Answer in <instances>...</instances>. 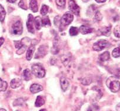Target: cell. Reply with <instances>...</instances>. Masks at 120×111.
Masks as SVG:
<instances>
[{"instance_id": "cell-1", "label": "cell", "mask_w": 120, "mask_h": 111, "mask_svg": "<svg viewBox=\"0 0 120 111\" xmlns=\"http://www.w3.org/2000/svg\"><path fill=\"white\" fill-rule=\"evenodd\" d=\"M106 84L112 92L116 93L120 89V82L116 77H110L107 79Z\"/></svg>"}, {"instance_id": "cell-2", "label": "cell", "mask_w": 120, "mask_h": 111, "mask_svg": "<svg viewBox=\"0 0 120 111\" xmlns=\"http://www.w3.org/2000/svg\"><path fill=\"white\" fill-rule=\"evenodd\" d=\"M31 72L34 75L38 78H44L45 75V70L41 65L34 64L31 67Z\"/></svg>"}, {"instance_id": "cell-3", "label": "cell", "mask_w": 120, "mask_h": 111, "mask_svg": "<svg viewBox=\"0 0 120 111\" xmlns=\"http://www.w3.org/2000/svg\"><path fill=\"white\" fill-rule=\"evenodd\" d=\"M110 45V44L106 40H100L94 44L93 48L95 51H101L105 48L109 47Z\"/></svg>"}, {"instance_id": "cell-4", "label": "cell", "mask_w": 120, "mask_h": 111, "mask_svg": "<svg viewBox=\"0 0 120 111\" xmlns=\"http://www.w3.org/2000/svg\"><path fill=\"white\" fill-rule=\"evenodd\" d=\"M74 19V16L71 12H67L61 18V25L66 26L69 25Z\"/></svg>"}, {"instance_id": "cell-5", "label": "cell", "mask_w": 120, "mask_h": 111, "mask_svg": "<svg viewBox=\"0 0 120 111\" xmlns=\"http://www.w3.org/2000/svg\"><path fill=\"white\" fill-rule=\"evenodd\" d=\"M23 31L22 24L20 21H18L13 24L11 29V31L13 34L16 35H19L22 34Z\"/></svg>"}, {"instance_id": "cell-6", "label": "cell", "mask_w": 120, "mask_h": 111, "mask_svg": "<svg viewBox=\"0 0 120 111\" xmlns=\"http://www.w3.org/2000/svg\"><path fill=\"white\" fill-rule=\"evenodd\" d=\"M68 7L71 12H72L75 15H79V12H80V8H79V6L77 5L75 1H74V0H69Z\"/></svg>"}, {"instance_id": "cell-7", "label": "cell", "mask_w": 120, "mask_h": 111, "mask_svg": "<svg viewBox=\"0 0 120 111\" xmlns=\"http://www.w3.org/2000/svg\"><path fill=\"white\" fill-rule=\"evenodd\" d=\"M34 19L33 16L32 14H29L28 16V20L26 22V28L28 29V32L30 33H34L35 31H34V26H33V23H34Z\"/></svg>"}, {"instance_id": "cell-8", "label": "cell", "mask_w": 120, "mask_h": 111, "mask_svg": "<svg viewBox=\"0 0 120 111\" xmlns=\"http://www.w3.org/2000/svg\"><path fill=\"white\" fill-rule=\"evenodd\" d=\"M48 52V47L45 45L40 46L38 49V52L36 54L35 58H42Z\"/></svg>"}, {"instance_id": "cell-9", "label": "cell", "mask_w": 120, "mask_h": 111, "mask_svg": "<svg viewBox=\"0 0 120 111\" xmlns=\"http://www.w3.org/2000/svg\"><path fill=\"white\" fill-rule=\"evenodd\" d=\"M60 84H61L62 90L64 92H65L70 86V82H69L68 80L64 77H61L60 79Z\"/></svg>"}, {"instance_id": "cell-10", "label": "cell", "mask_w": 120, "mask_h": 111, "mask_svg": "<svg viewBox=\"0 0 120 111\" xmlns=\"http://www.w3.org/2000/svg\"><path fill=\"white\" fill-rule=\"evenodd\" d=\"M30 92L32 93H36L38 92H41L43 90V87L41 85L38 84H33L31 86H30Z\"/></svg>"}, {"instance_id": "cell-11", "label": "cell", "mask_w": 120, "mask_h": 111, "mask_svg": "<svg viewBox=\"0 0 120 111\" xmlns=\"http://www.w3.org/2000/svg\"><path fill=\"white\" fill-rule=\"evenodd\" d=\"M79 31L82 34L85 35L93 32L94 31V29L86 25H81L79 28Z\"/></svg>"}, {"instance_id": "cell-12", "label": "cell", "mask_w": 120, "mask_h": 111, "mask_svg": "<svg viewBox=\"0 0 120 111\" xmlns=\"http://www.w3.org/2000/svg\"><path fill=\"white\" fill-rule=\"evenodd\" d=\"M34 51H35V47L34 45H31L28 47L26 54V58L28 61H30L31 59Z\"/></svg>"}, {"instance_id": "cell-13", "label": "cell", "mask_w": 120, "mask_h": 111, "mask_svg": "<svg viewBox=\"0 0 120 111\" xmlns=\"http://www.w3.org/2000/svg\"><path fill=\"white\" fill-rule=\"evenodd\" d=\"M22 84V81L20 79H17V78H15L11 80V82H10V86L12 88L15 89L19 87Z\"/></svg>"}, {"instance_id": "cell-14", "label": "cell", "mask_w": 120, "mask_h": 111, "mask_svg": "<svg viewBox=\"0 0 120 111\" xmlns=\"http://www.w3.org/2000/svg\"><path fill=\"white\" fill-rule=\"evenodd\" d=\"M99 32L101 35L109 37L111 35V26H104L99 30Z\"/></svg>"}, {"instance_id": "cell-15", "label": "cell", "mask_w": 120, "mask_h": 111, "mask_svg": "<svg viewBox=\"0 0 120 111\" xmlns=\"http://www.w3.org/2000/svg\"><path fill=\"white\" fill-rule=\"evenodd\" d=\"M30 8L33 12H37L38 11V4L37 0H30Z\"/></svg>"}, {"instance_id": "cell-16", "label": "cell", "mask_w": 120, "mask_h": 111, "mask_svg": "<svg viewBox=\"0 0 120 111\" xmlns=\"http://www.w3.org/2000/svg\"><path fill=\"white\" fill-rule=\"evenodd\" d=\"M22 77L24 80L25 81H30L32 77V73L31 71L28 69H26L23 71Z\"/></svg>"}, {"instance_id": "cell-17", "label": "cell", "mask_w": 120, "mask_h": 111, "mask_svg": "<svg viewBox=\"0 0 120 111\" xmlns=\"http://www.w3.org/2000/svg\"><path fill=\"white\" fill-rule=\"evenodd\" d=\"M45 102V99L44 98V97H42V96H38L37 97L36 100H35V105L37 107H40V106H42L43 105H44Z\"/></svg>"}, {"instance_id": "cell-18", "label": "cell", "mask_w": 120, "mask_h": 111, "mask_svg": "<svg viewBox=\"0 0 120 111\" xmlns=\"http://www.w3.org/2000/svg\"><path fill=\"white\" fill-rule=\"evenodd\" d=\"M34 23L35 25V28L37 30H40L42 26V22H41V18L39 16L36 17L34 19Z\"/></svg>"}, {"instance_id": "cell-19", "label": "cell", "mask_w": 120, "mask_h": 111, "mask_svg": "<svg viewBox=\"0 0 120 111\" xmlns=\"http://www.w3.org/2000/svg\"><path fill=\"white\" fill-rule=\"evenodd\" d=\"M110 58V54L108 51H105L101 54L99 56V59L102 62H104V61H107Z\"/></svg>"}, {"instance_id": "cell-20", "label": "cell", "mask_w": 120, "mask_h": 111, "mask_svg": "<svg viewBox=\"0 0 120 111\" xmlns=\"http://www.w3.org/2000/svg\"><path fill=\"white\" fill-rule=\"evenodd\" d=\"M79 33V28L75 26H71L70 29V31H69V33H70V35L71 37H73V36H76Z\"/></svg>"}, {"instance_id": "cell-21", "label": "cell", "mask_w": 120, "mask_h": 111, "mask_svg": "<svg viewBox=\"0 0 120 111\" xmlns=\"http://www.w3.org/2000/svg\"><path fill=\"white\" fill-rule=\"evenodd\" d=\"M41 22H42V26H51V25L48 17H45L41 18Z\"/></svg>"}, {"instance_id": "cell-22", "label": "cell", "mask_w": 120, "mask_h": 111, "mask_svg": "<svg viewBox=\"0 0 120 111\" xmlns=\"http://www.w3.org/2000/svg\"><path fill=\"white\" fill-rule=\"evenodd\" d=\"M7 86L8 84L7 82L4 81L0 78V92H4L6 91Z\"/></svg>"}, {"instance_id": "cell-23", "label": "cell", "mask_w": 120, "mask_h": 111, "mask_svg": "<svg viewBox=\"0 0 120 111\" xmlns=\"http://www.w3.org/2000/svg\"><path fill=\"white\" fill-rule=\"evenodd\" d=\"M5 15H6V12H5L4 7L0 4V21H4Z\"/></svg>"}, {"instance_id": "cell-24", "label": "cell", "mask_w": 120, "mask_h": 111, "mask_svg": "<svg viewBox=\"0 0 120 111\" xmlns=\"http://www.w3.org/2000/svg\"><path fill=\"white\" fill-rule=\"evenodd\" d=\"M71 55H70V54H68V55H64L61 57L62 59V62H63V63L64 64V65L66 66L68 63L70 62V59H71Z\"/></svg>"}, {"instance_id": "cell-25", "label": "cell", "mask_w": 120, "mask_h": 111, "mask_svg": "<svg viewBox=\"0 0 120 111\" xmlns=\"http://www.w3.org/2000/svg\"><path fill=\"white\" fill-rule=\"evenodd\" d=\"M48 10H49V7H48V6L44 4V5H42L41 9V11H40V12H41V14L43 16L46 15V14L48 13Z\"/></svg>"}, {"instance_id": "cell-26", "label": "cell", "mask_w": 120, "mask_h": 111, "mask_svg": "<svg viewBox=\"0 0 120 111\" xmlns=\"http://www.w3.org/2000/svg\"><path fill=\"white\" fill-rule=\"evenodd\" d=\"M113 57L114 58H118L120 56V48H115L112 52Z\"/></svg>"}, {"instance_id": "cell-27", "label": "cell", "mask_w": 120, "mask_h": 111, "mask_svg": "<svg viewBox=\"0 0 120 111\" xmlns=\"http://www.w3.org/2000/svg\"><path fill=\"white\" fill-rule=\"evenodd\" d=\"M26 48H27V46L23 44L21 46V47H20V48H19V49H18V51H17V54H18V55H21V54H22L23 53H24V52L26 51Z\"/></svg>"}, {"instance_id": "cell-28", "label": "cell", "mask_w": 120, "mask_h": 111, "mask_svg": "<svg viewBox=\"0 0 120 111\" xmlns=\"http://www.w3.org/2000/svg\"><path fill=\"white\" fill-rule=\"evenodd\" d=\"M114 34L117 38H120V26L117 25L114 28Z\"/></svg>"}, {"instance_id": "cell-29", "label": "cell", "mask_w": 120, "mask_h": 111, "mask_svg": "<svg viewBox=\"0 0 120 111\" xmlns=\"http://www.w3.org/2000/svg\"><path fill=\"white\" fill-rule=\"evenodd\" d=\"M24 103V99L22 98H19V99H16L14 102V106H21L23 105Z\"/></svg>"}, {"instance_id": "cell-30", "label": "cell", "mask_w": 120, "mask_h": 111, "mask_svg": "<svg viewBox=\"0 0 120 111\" xmlns=\"http://www.w3.org/2000/svg\"><path fill=\"white\" fill-rule=\"evenodd\" d=\"M56 5L60 7H64L65 5L66 0H55Z\"/></svg>"}, {"instance_id": "cell-31", "label": "cell", "mask_w": 120, "mask_h": 111, "mask_svg": "<svg viewBox=\"0 0 120 111\" xmlns=\"http://www.w3.org/2000/svg\"><path fill=\"white\" fill-rule=\"evenodd\" d=\"M94 18H95L97 21H101V19H102V15L100 11H97V12L95 13Z\"/></svg>"}, {"instance_id": "cell-32", "label": "cell", "mask_w": 120, "mask_h": 111, "mask_svg": "<svg viewBox=\"0 0 120 111\" xmlns=\"http://www.w3.org/2000/svg\"><path fill=\"white\" fill-rule=\"evenodd\" d=\"M18 6L20 8H21L22 9H23V10H27V7H26L25 3H24V0H21L19 2V3H18Z\"/></svg>"}, {"instance_id": "cell-33", "label": "cell", "mask_w": 120, "mask_h": 111, "mask_svg": "<svg viewBox=\"0 0 120 111\" xmlns=\"http://www.w3.org/2000/svg\"><path fill=\"white\" fill-rule=\"evenodd\" d=\"M54 24L56 26H58V24H61V18H60V16H56L54 18Z\"/></svg>"}, {"instance_id": "cell-34", "label": "cell", "mask_w": 120, "mask_h": 111, "mask_svg": "<svg viewBox=\"0 0 120 111\" xmlns=\"http://www.w3.org/2000/svg\"><path fill=\"white\" fill-rule=\"evenodd\" d=\"M14 44H15V47L17 49H19L23 45V44L22 43L21 41H14Z\"/></svg>"}, {"instance_id": "cell-35", "label": "cell", "mask_w": 120, "mask_h": 111, "mask_svg": "<svg viewBox=\"0 0 120 111\" xmlns=\"http://www.w3.org/2000/svg\"><path fill=\"white\" fill-rule=\"evenodd\" d=\"M90 79H83L82 80V84H83V85H89V84H90V83L91 82V81H89L88 80H90Z\"/></svg>"}, {"instance_id": "cell-36", "label": "cell", "mask_w": 120, "mask_h": 111, "mask_svg": "<svg viewBox=\"0 0 120 111\" xmlns=\"http://www.w3.org/2000/svg\"><path fill=\"white\" fill-rule=\"evenodd\" d=\"M4 38H3V37H1L0 38V47L2 45L4 44Z\"/></svg>"}, {"instance_id": "cell-37", "label": "cell", "mask_w": 120, "mask_h": 111, "mask_svg": "<svg viewBox=\"0 0 120 111\" xmlns=\"http://www.w3.org/2000/svg\"><path fill=\"white\" fill-rule=\"evenodd\" d=\"M116 78L118 79H120V69L118 70L117 73H116Z\"/></svg>"}, {"instance_id": "cell-38", "label": "cell", "mask_w": 120, "mask_h": 111, "mask_svg": "<svg viewBox=\"0 0 120 111\" xmlns=\"http://www.w3.org/2000/svg\"><path fill=\"white\" fill-rule=\"evenodd\" d=\"M107 0H95V1L98 3H102L105 2Z\"/></svg>"}, {"instance_id": "cell-39", "label": "cell", "mask_w": 120, "mask_h": 111, "mask_svg": "<svg viewBox=\"0 0 120 111\" xmlns=\"http://www.w3.org/2000/svg\"><path fill=\"white\" fill-rule=\"evenodd\" d=\"M116 109L117 111H120V103L118 104L116 106Z\"/></svg>"}, {"instance_id": "cell-40", "label": "cell", "mask_w": 120, "mask_h": 111, "mask_svg": "<svg viewBox=\"0 0 120 111\" xmlns=\"http://www.w3.org/2000/svg\"><path fill=\"white\" fill-rule=\"evenodd\" d=\"M17 0H7V1L10 3H15Z\"/></svg>"}, {"instance_id": "cell-41", "label": "cell", "mask_w": 120, "mask_h": 111, "mask_svg": "<svg viewBox=\"0 0 120 111\" xmlns=\"http://www.w3.org/2000/svg\"><path fill=\"white\" fill-rule=\"evenodd\" d=\"M83 2H84V3H87V2H88L89 1H90V0H82Z\"/></svg>"}, {"instance_id": "cell-42", "label": "cell", "mask_w": 120, "mask_h": 111, "mask_svg": "<svg viewBox=\"0 0 120 111\" xmlns=\"http://www.w3.org/2000/svg\"><path fill=\"white\" fill-rule=\"evenodd\" d=\"M0 111H7L5 109H0Z\"/></svg>"}, {"instance_id": "cell-43", "label": "cell", "mask_w": 120, "mask_h": 111, "mask_svg": "<svg viewBox=\"0 0 120 111\" xmlns=\"http://www.w3.org/2000/svg\"><path fill=\"white\" fill-rule=\"evenodd\" d=\"M47 111V110L45 109H42L40 110V111Z\"/></svg>"}, {"instance_id": "cell-44", "label": "cell", "mask_w": 120, "mask_h": 111, "mask_svg": "<svg viewBox=\"0 0 120 111\" xmlns=\"http://www.w3.org/2000/svg\"></svg>"}]
</instances>
